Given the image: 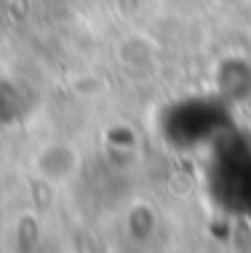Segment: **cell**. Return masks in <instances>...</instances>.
<instances>
[{
    "label": "cell",
    "mask_w": 251,
    "mask_h": 253,
    "mask_svg": "<svg viewBox=\"0 0 251 253\" xmlns=\"http://www.w3.org/2000/svg\"><path fill=\"white\" fill-rule=\"evenodd\" d=\"M80 168V155L78 149L67 141H51V144L40 147L35 160H32V170L49 184H67L75 179Z\"/></svg>",
    "instance_id": "6da1fadb"
}]
</instances>
